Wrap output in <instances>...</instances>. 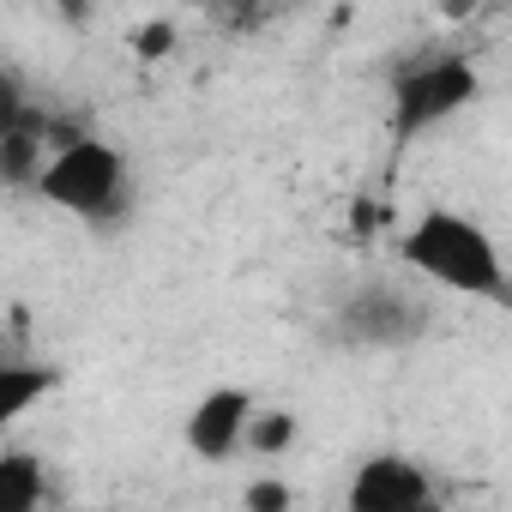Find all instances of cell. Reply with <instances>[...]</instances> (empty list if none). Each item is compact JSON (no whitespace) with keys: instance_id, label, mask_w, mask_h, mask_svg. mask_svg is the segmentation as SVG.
I'll return each mask as SVG.
<instances>
[{"instance_id":"obj_1","label":"cell","mask_w":512,"mask_h":512,"mask_svg":"<svg viewBox=\"0 0 512 512\" xmlns=\"http://www.w3.org/2000/svg\"><path fill=\"white\" fill-rule=\"evenodd\" d=\"M398 260L416 278H428V284H440L452 296H470V302H500L506 278H512L506 260H500V247H494V235L476 217L452 211V205L416 211V223L398 235Z\"/></svg>"},{"instance_id":"obj_2","label":"cell","mask_w":512,"mask_h":512,"mask_svg":"<svg viewBox=\"0 0 512 512\" xmlns=\"http://www.w3.org/2000/svg\"><path fill=\"white\" fill-rule=\"evenodd\" d=\"M37 199L91 223V229H121L133 217V169L109 139L91 133V139L49 157V169L37 181Z\"/></svg>"},{"instance_id":"obj_3","label":"cell","mask_w":512,"mask_h":512,"mask_svg":"<svg viewBox=\"0 0 512 512\" xmlns=\"http://www.w3.org/2000/svg\"><path fill=\"white\" fill-rule=\"evenodd\" d=\"M476 97H482V73H476L464 55H422V61L398 67V73H392V91H386L392 145L410 151L422 133L458 121Z\"/></svg>"},{"instance_id":"obj_4","label":"cell","mask_w":512,"mask_h":512,"mask_svg":"<svg viewBox=\"0 0 512 512\" xmlns=\"http://www.w3.org/2000/svg\"><path fill=\"white\" fill-rule=\"evenodd\" d=\"M428 326H434V308L416 290L374 278L338 302V314H332L338 338L332 344H344V350H410L428 338Z\"/></svg>"},{"instance_id":"obj_5","label":"cell","mask_w":512,"mask_h":512,"mask_svg":"<svg viewBox=\"0 0 512 512\" xmlns=\"http://www.w3.org/2000/svg\"><path fill=\"white\" fill-rule=\"evenodd\" d=\"M434 500V482L416 458L404 452H374L356 464L350 476V494H344V512H422Z\"/></svg>"},{"instance_id":"obj_6","label":"cell","mask_w":512,"mask_h":512,"mask_svg":"<svg viewBox=\"0 0 512 512\" xmlns=\"http://www.w3.org/2000/svg\"><path fill=\"white\" fill-rule=\"evenodd\" d=\"M253 392L247 386H211L193 410H187V452L205 464H229L235 452H247V428H253Z\"/></svg>"},{"instance_id":"obj_7","label":"cell","mask_w":512,"mask_h":512,"mask_svg":"<svg viewBox=\"0 0 512 512\" xmlns=\"http://www.w3.org/2000/svg\"><path fill=\"white\" fill-rule=\"evenodd\" d=\"M61 386V368H49V362H25L19 350L0 362V422H19L37 398H49Z\"/></svg>"},{"instance_id":"obj_8","label":"cell","mask_w":512,"mask_h":512,"mask_svg":"<svg viewBox=\"0 0 512 512\" xmlns=\"http://www.w3.org/2000/svg\"><path fill=\"white\" fill-rule=\"evenodd\" d=\"M49 494V476H43V458L13 446L7 458H0V512H37Z\"/></svg>"},{"instance_id":"obj_9","label":"cell","mask_w":512,"mask_h":512,"mask_svg":"<svg viewBox=\"0 0 512 512\" xmlns=\"http://www.w3.org/2000/svg\"><path fill=\"white\" fill-rule=\"evenodd\" d=\"M296 434H302L296 410H260V416H253V428H247V452L278 458V452H290V446H296Z\"/></svg>"},{"instance_id":"obj_10","label":"cell","mask_w":512,"mask_h":512,"mask_svg":"<svg viewBox=\"0 0 512 512\" xmlns=\"http://www.w3.org/2000/svg\"><path fill=\"white\" fill-rule=\"evenodd\" d=\"M241 512H290V482L278 476H260L241 488Z\"/></svg>"},{"instance_id":"obj_11","label":"cell","mask_w":512,"mask_h":512,"mask_svg":"<svg viewBox=\"0 0 512 512\" xmlns=\"http://www.w3.org/2000/svg\"><path fill=\"white\" fill-rule=\"evenodd\" d=\"M169 43H175V25H145V31L133 37V49H139L145 61H163V55H169Z\"/></svg>"},{"instance_id":"obj_12","label":"cell","mask_w":512,"mask_h":512,"mask_svg":"<svg viewBox=\"0 0 512 512\" xmlns=\"http://www.w3.org/2000/svg\"><path fill=\"white\" fill-rule=\"evenodd\" d=\"M500 308H506V314H512V278H506V296H500Z\"/></svg>"},{"instance_id":"obj_13","label":"cell","mask_w":512,"mask_h":512,"mask_svg":"<svg viewBox=\"0 0 512 512\" xmlns=\"http://www.w3.org/2000/svg\"><path fill=\"white\" fill-rule=\"evenodd\" d=\"M422 512H440V506H434V500H428V506H422Z\"/></svg>"}]
</instances>
